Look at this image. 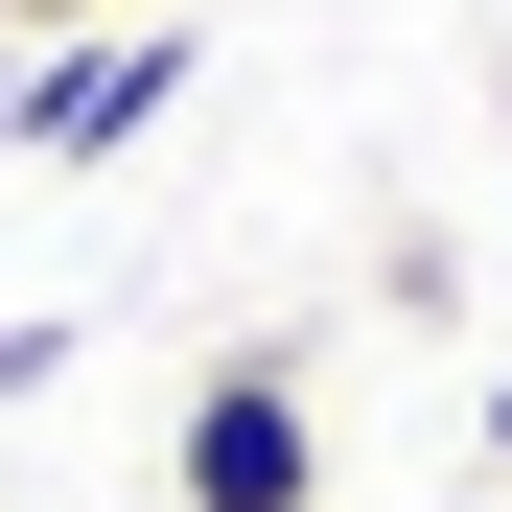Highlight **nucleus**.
Wrapping results in <instances>:
<instances>
[{"mask_svg": "<svg viewBox=\"0 0 512 512\" xmlns=\"http://www.w3.org/2000/svg\"><path fill=\"white\" fill-rule=\"evenodd\" d=\"M163 94H187V0H140V24H70L24 94H0V163H117Z\"/></svg>", "mask_w": 512, "mask_h": 512, "instance_id": "obj_1", "label": "nucleus"}, {"mask_svg": "<svg viewBox=\"0 0 512 512\" xmlns=\"http://www.w3.org/2000/svg\"><path fill=\"white\" fill-rule=\"evenodd\" d=\"M163 466H187V512H326V419H303L280 350H233V373L187 396V443H163Z\"/></svg>", "mask_w": 512, "mask_h": 512, "instance_id": "obj_2", "label": "nucleus"}, {"mask_svg": "<svg viewBox=\"0 0 512 512\" xmlns=\"http://www.w3.org/2000/svg\"><path fill=\"white\" fill-rule=\"evenodd\" d=\"M47 373H70V326H0V419H24V396H47Z\"/></svg>", "mask_w": 512, "mask_h": 512, "instance_id": "obj_3", "label": "nucleus"}, {"mask_svg": "<svg viewBox=\"0 0 512 512\" xmlns=\"http://www.w3.org/2000/svg\"><path fill=\"white\" fill-rule=\"evenodd\" d=\"M0 24H24V47H70V24H140V0H0Z\"/></svg>", "mask_w": 512, "mask_h": 512, "instance_id": "obj_4", "label": "nucleus"}, {"mask_svg": "<svg viewBox=\"0 0 512 512\" xmlns=\"http://www.w3.org/2000/svg\"><path fill=\"white\" fill-rule=\"evenodd\" d=\"M489 140H512V24H489Z\"/></svg>", "mask_w": 512, "mask_h": 512, "instance_id": "obj_5", "label": "nucleus"}, {"mask_svg": "<svg viewBox=\"0 0 512 512\" xmlns=\"http://www.w3.org/2000/svg\"><path fill=\"white\" fill-rule=\"evenodd\" d=\"M489 466H512V373H489Z\"/></svg>", "mask_w": 512, "mask_h": 512, "instance_id": "obj_6", "label": "nucleus"}]
</instances>
